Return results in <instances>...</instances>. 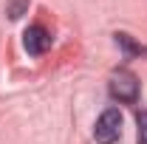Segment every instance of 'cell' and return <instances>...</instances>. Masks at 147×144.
<instances>
[{
    "label": "cell",
    "mask_w": 147,
    "mask_h": 144,
    "mask_svg": "<svg viewBox=\"0 0 147 144\" xmlns=\"http://www.w3.org/2000/svg\"><path fill=\"white\" fill-rule=\"evenodd\" d=\"M93 136H96V141H99V144L119 141V136H122V113H119L116 108H108L99 119H96Z\"/></svg>",
    "instance_id": "cell-2"
},
{
    "label": "cell",
    "mask_w": 147,
    "mask_h": 144,
    "mask_svg": "<svg viewBox=\"0 0 147 144\" xmlns=\"http://www.w3.org/2000/svg\"><path fill=\"white\" fill-rule=\"evenodd\" d=\"M116 45L125 51V57H136V54H142V45H136V42H133L127 34H122V31L116 34Z\"/></svg>",
    "instance_id": "cell-4"
},
{
    "label": "cell",
    "mask_w": 147,
    "mask_h": 144,
    "mask_svg": "<svg viewBox=\"0 0 147 144\" xmlns=\"http://www.w3.org/2000/svg\"><path fill=\"white\" fill-rule=\"evenodd\" d=\"M108 88H110V96L119 99V102H125V105H133V102L139 99V79L130 71L110 73V85Z\"/></svg>",
    "instance_id": "cell-1"
},
{
    "label": "cell",
    "mask_w": 147,
    "mask_h": 144,
    "mask_svg": "<svg viewBox=\"0 0 147 144\" xmlns=\"http://www.w3.org/2000/svg\"><path fill=\"white\" fill-rule=\"evenodd\" d=\"M28 9V0H9V6H6V14L11 20H17V17H23V11Z\"/></svg>",
    "instance_id": "cell-5"
},
{
    "label": "cell",
    "mask_w": 147,
    "mask_h": 144,
    "mask_svg": "<svg viewBox=\"0 0 147 144\" xmlns=\"http://www.w3.org/2000/svg\"><path fill=\"white\" fill-rule=\"evenodd\" d=\"M139 144H147V110H139Z\"/></svg>",
    "instance_id": "cell-6"
},
{
    "label": "cell",
    "mask_w": 147,
    "mask_h": 144,
    "mask_svg": "<svg viewBox=\"0 0 147 144\" xmlns=\"http://www.w3.org/2000/svg\"><path fill=\"white\" fill-rule=\"evenodd\" d=\"M48 45H51V34H48L42 26H31V28H26V34H23V48H26L31 57L45 54Z\"/></svg>",
    "instance_id": "cell-3"
}]
</instances>
